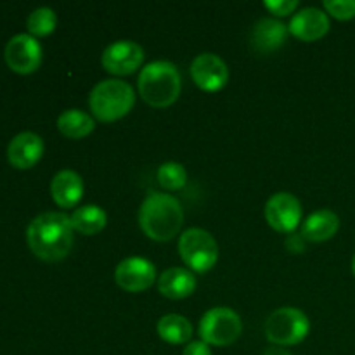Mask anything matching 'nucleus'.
Listing matches in <instances>:
<instances>
[{"instance_id": "nucleus-1", "label": "nucleus", "mask_w": 355, "mask_h": 355, "mask_svg": "<svg viewBox=\"0 0 355 355\" xmlns=\"http://www.w3.org/2000/svg\"><path fill=\"white\" fill-rule=\"evenodd\" d=\"M26 241L35 257L44 262H59L73 248V225L66 214L45 211L35 217L26 229Z\"/></svg>"}, {"instance_id": "nucleus-2", "label": "nucleus", "mask_w": 355, "mask_h": 355, "mask_svg": "<svg viewBox=\"0 0 355 355\" xmlns=\"http://www.w3.org/2000/svg\"><path fill=\"white\" fill-rule=\"evenodd\" d=\"M184 224L182 205L165 193L148 194L139 208V225L153 241H170L179 234Z\"/></svg>"}, {"instance_id": "nucleus-3", "label": "nucleus", "mask_w": 355, "mask_h": 355, "mask_svg": "<svg viewBox=\"0 0 355 355\" xmlns=\"http://www.w3.org/2000/svg\"><path fill=\"white\" fill-rule=\"evenodd\" d=\"M139 96L151 107H168L179 99L182 80L177 66L170 61H153L139 73Z\"/></svg>"}, {"instance_id": "nucleus-4", "label": "nucleus", "mask_w": 355, "mask_h": 355, "mask_svg": "<svg viewBox=\"0 0 355 355\" xmlns=\"http://www.w3.org/2000/svg\"><path fill=\"white\" fill-rule=\"evenodd\" d=\"M135 104V90L123 80H103L92 89L89 106L94 118L103 123L121 120Z\"/></svg>"}, {"instance_id": "nucleus-5", "label": "nucleus", "mask_w": 355, "mask_h": 355, "mask_svg": "<svg viewBox=\"0 0 355 355\" xmlns=\"http://www.w3.org/2000/svg\"><path fill=\"white\" fill-rule=\"evenodd\" d=\"M263 331L272 345L293 347L307 338L311 333V321L300 309L281 307L267 318Z\"/></svg>"}, {"instance_id": "nucleus-6", "label": "nucleus", "mask_w": 355, "mask_h": 355, "mask_svg": "<svg viewBox=\"0 0 355 355\" xmlns=\"http://www.w3.org/2000/svg\"><path fill=\"white\" fill-rule=\"evenodd\" d=\"M179 255L191 270L205 274L217 263L218 245L214 236L205 229H187L179 239Z\"/></svg>"}, {"instance_id": "nucleus-7", "label": "nucleus", "mask_w": 355, "mask_h": 355, "mask_svg": "<svg viewBox=\"0 0 355 355\" xmlns=\"http://www.w3.org/2000/svg\"><path fill=\"white\" fill-rule=\"evenodd\" d=\"M241 318L229 307L210 309L200 321V336L208 345L229 347L241 336Z\"/></svg>"}, {"instance_id": "nucleus-8", "label": "nucleus", "mask_w": 355, "mask_h": 355, "mask_svg": "<svg viewBox=\"0 0 355 355\" xmlns=\"http://www.w3.org/2000/svg\"><path fill=\"white\" fill-rule=\"evenodd\" d=\"M103 68L116 76H127L137 71L144 62V51L137 42L116 40L103 52Z\"/></svg>"}, {"instance_id": "nucleus-9", "label": "nucleus", "mask_w": 355, "mask_h": 355, "mask_svg": "<svg viewBox=\"0 0 355 355\" xmlns=\"http://www.w3.org/2000/svg\"><path fill=\"white\" fill-rule=\"evenodd\" d=\"M3 55L7 66L12 71L19 75H30L42 64V45L31 35L19 33L7 42Z\"/></svg>"}, {"instance_id": "nucleus-10", "label": "nucleus", "mask_w": 355, "mask_h": 355, "mask_svg": "<svg viewBox=\"0 0 355 355\" xmlns=\"http://www.w3.org/2000/svg\"><path fill=\"white\" fill-rule=\"evenodd\" d=\"M114 281L127 293H142L156 281V269L148 259L128 257L116 266Z\"/></svg>"}, {"instance_id": "nucleus-11", "label": "nucleus", "mask_w": 355, "mask_h": 355, "mask_svg": "<svg viewBox=\"0 0 355 355\" xmlns=\"http://www.w3.org/2000/svg\"><path fill=\"white\" fill-rule=\"evenodd\" d=\"M267 224L277 232L290 234L302 222V205L291 193H276L266 205Z\"/></svg>"}, {"instance_id": "nucleus-12", "label": "nucleus", "mask_w": 355, "mask_h": 355, "mask_svg": "<svg viewBox=\"0 0 355 355\" xmlns=\"http://www.w3.org/2000/svg\"><path fill=\"white\" fill-rule=\"evenodd\" d=\"M193 82L205 92H218L229 82V68L224 59L211 52L196 55L191 62Z\"/></svg>"}, {"instance_id": "nucleus-13", "label": "nucleus", "mask_w": 355, "mask_h": 355, "mask_svg": "<svg viewBox=\"0 0 355 355\" xmlns=\"http://www.w3.org/2000/svg\"><path fill=\"white\" fill-rule=\"evenodd\" d=\"M288 31L302 42H315L329 31V16L318 7H305L293 14Z\"/></svg>"}, {"instance_id": "nucleus-14", "label": "nucleus", "mask_w": 355, "mask_h": 355, "mask_svg": "<svg viewBox=\"0 0 355 355\" xmlns=\"http://www.w3.org/2000/svg\"><path fill=\"white\" fill-rule=\"evenodd\" d=\"M44 156V141L35 132H21L7 148V158L14 168L26 170L37 165Z\"/></svg>"}, {"instance_id": "nucleus-15", "label": "nucleus", "mask_w": 355, "mask_h": 355, "mask_svg": "<svg viewBox=\"0 0 355 355\" xmlns=\"http://www.w3.org/2000/svg\"><path fill=\"white\" fill-rule=\"evenodd\" d=\"M288 26L276 17H263L257 21L252 30V47L260 54L279 51L288 38Z\"/></svg>"}, {"instance_id": "nucleus-16", "label": "nucleus", "mask_w": 355, "mask_h": 355, "mask_svg": "<svg viewBox=\"0 0 355 355\" xmlns=\"http://www.w3.org/2000/svg\"><path fill=\"white\" fill-rule=\"evenodd\" d=\"M51 196L59 208H75L83 198V180L73 170H61L51 182Z\"/></svg>"}, {"instance_id": "nucleus-17", "label": "nucleus", "mask_w": 355, "mask_h": 355, "mask_svg": "<svg viewBox=\"0 0 355 355\" xmlns=\"http://www.w3.org/2000/svg\"><path fill=\"white\" fill-rule=\"evenodd\" d=\"M158 290L170 300H184L196 290V277L191 270L172 267L158 277Z\"/></svg>"}, {"instance_id": "nucleus-18", "label": "nucleus", "mask_w": 355, "mask_h": 355, "mask_svg": "<svg viewBox=\"0 0 355 355\" xmlns=\"http://www.w3.org/2000/svg\"><path fill=\"white\" fill-rule=\"evenodd\" d=\"M340 229V217L331 210H318L309 215L302 225V238L309 243H324L335 238Z\"/></svg>"}, {"instance_id": "nucleus-19", "label": "nucleus", "mask_w": 355, "mask_h": 355, "mask_svg": "<svg viewBox=\"0 0 355 355\" xmlns=\"http://www.w3.org/2000/svg\"><path fill=\"white\" fill-rule=\"evenodd\" d=\"M58 128L64 137L80 141L92 134L96 128V120L82 110H66L59 114Z\"/></svg>"}, {"instance_id": "nucleus-20", "label": "nucleus", "mask_w": 355, "mask_h": 355, "mask_svg": "<svg viewBox=\"0 0 355 355\" xmlns=\"http://www.w3.org/2000/svg\"><path fill=\"white\" fill-rule=\"evenodd\" d=\"M69 220H71L73 231L80 232L83 236H94L99 234L107 224V215L97 205H85V207H80L69 215Z\"/></svg>"}, {"instance_id": "nucleus-21", "label": "nucleus", "mask_w": 355, "mask_h": 355, "mask_svg": "<svg viewBox=\"0 0 355 355\" xmlns=\"http://www.w3.org/2000/svg\"><path fill=\"white\" fill-rule=\"evenodd\" d=\"M158 336L170 345H184L193 338V324L180 314L163 315L158 321Z\"/></svg>"}, {"instance_id": "nucleus-22", "label": "nucleus", "mask_w": 355, "mask_h": 355, "mask_svg": "<svg viewBox=\"0 0 355 355\" xmlns=\"http://www.w3.org/2000/svg\"><path fill=\"white\" fill-rule=\"evenodd\" d=\"M58 17L55 12L49 7H38L28 16L26 26L31 37H47L55 30Z\"/></svg>"}, {"instance_id": "nucleus-23", "label": "nucleus", "mask_w": 355, "mask_h": 355, "mask_svg": "<svg viewBox=\"0 0 355 355\" xmlns=\"http://www.w3.org/2000/svg\"><path fill=\"white\" fill-rule=\"evenodd\" d=\"M158 182L166 191H179L187 184V172L180 163L166 162L158 168Z\"/></svg>"}, {"instance_id": "nucleus-24", "label": "nucleus", "mask_w": 355, "mask_h": 355, "mask_svg": "<svg viewBox=\"0 0 355 355\" xmlns=\"http://www.w3.org/2000/svg\"><path fill=\"white\" fill-rule=\"evenodd\" d=\"M324 12L338 21H349L355 17V0H326Z\"/></svg>"}, {"instance_id": "nucleus-25", "label": "nucleus", "mask_w": 355, "mask_h": 355, "mask_svg": "<svg viewBox=\"0 0 355 355\" xmlns=\"http://www.w3.org/2000/svg\"><path fill=\"white\" fill-rule=\"evenodd\" d=\"M266 9L277 17H286L298 9L297 0H267L263 2Z\"/></svg>"}, {"instance_id": "nucleus-26", "label": "nucleus", "mask_w": 355, "mask_h": 355, "mask_svg": "<svg viewBox=\"0 0 355 355\" xmlns=\"http://www.w3.org/2000/svg\"><path fill=\"white\" fill-rule=\"evenodd\" d=\"M182 355H211V349L203 340H196V342L193 340L184 347Z\"/></svg>"}, {"instance_id": "nucleus-27", "label": "nucleus", "mask_w": 355, "mask_h": 355, "mask_svg": "<svg viewBox=\"0 0 355 355\" xmlns=\"http://www.w3.org/2000/svg\"><path fill=\"white\" fill-rule=\"evenodd\" d=\"M286 246L290 252H297V253L305 252V239L302 238V234L300 236L293 234L286 239Z\"/></svg>"}, {"instance_id": "nucleus-28", "label": "nucleus", "mask_w": 355, "mask_h": 355, "mask_svg": "<svg viewBox=\"0 0 355 355\" xmlns=\"http://www.w3.org/2000/svg\"><path fill=\"white\" fill-rule=\"evenodd\" d=\"M262 355H291V352H288V350L284 349V347L274 345V347H269V349L263 350Z\"/></svg>"}, {"instance_id": "nucleus-29", "label": "nucleus", "mask_w": 355, "mask_h": 355, "mask_svg": "<svg viewBox=\"0 0 355 355\" xmlns=\"http://www.w3.org/2000/svg\"><path fill=\"white\" fill-rule=\"evenodd\" d=\"M352 272H354V276H355V255H354V259H352Z\"/></svg>"}]
</instances>
